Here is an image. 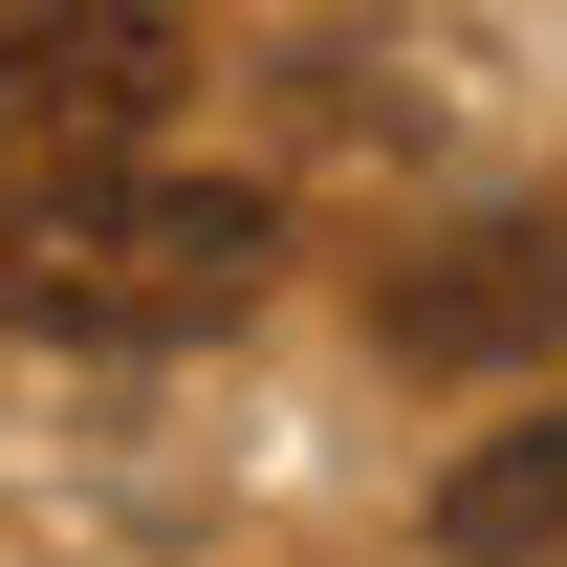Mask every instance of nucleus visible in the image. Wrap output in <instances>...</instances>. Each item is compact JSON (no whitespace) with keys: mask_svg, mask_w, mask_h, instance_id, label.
I'll use <instances>...</instances> for the list:
<instances>
[{"mask_svg":"<svg viewBox=\"0 0 567 567\" xmlns=\"http://www.w3.org/2000/svg\"><path fill=\"white\" fill-rule=\"evenodd\" d=\"M284 262V218L240 197V175H66V197L0 218V328H44V350H197V328H240Z\"/></svg>","mask_w":567,"mask_h":567,"instance_id":"nucleus-1","label":"nucleus"},{"mask_svg":"<svg viewBox=\"0 0 567 567\" xmlns=\"http://www.w3.org/2000/svg\"><path fill=\"white\" fill-rule=\"evenodd\" d=\"M175 87H197V44H175L153 0H44V22H0V218L66 197V175H132V153L175 132Z\"/></svg>","mask_w":567,"mask_h":567,"instance_id":"nucleus-2","label":"nucleus"},{"mask_svg":"<svg viewBox=\"0 0 567 567\" xmlns=\"http://www.w3.org/2000/svg\"><path fill=\"white\" fill-rule=\"evenodd\" d=\"M371 328H393V371H524V350H567V218H458L436 262L371 284Z\"/></svg>","mask_w":567,"mask_h":567,"instance_id":"nucleus-3","label":"nucleus"},{"mask_svg":"<svg viewBox=\"0 0 567 567\" xmlns=\"http://www.w3.org/2000/svg\"><path fill=\"white\" fill-rule=\"evenodd\" d=\"M567 546V393L546 415H502L458 481H436V567H546Z\"/></svg>","mask_w":567,"mask_h":567,"instance_id":"nucleus-4","label":"nucleus"}]
</instances>
